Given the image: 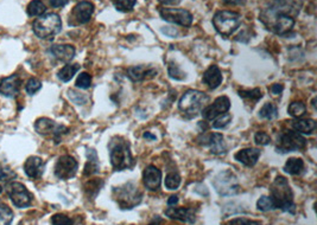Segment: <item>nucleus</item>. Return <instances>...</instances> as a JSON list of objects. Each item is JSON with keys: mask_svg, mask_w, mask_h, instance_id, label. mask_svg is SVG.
<instances>
[{"mask_svg": "<svg viewBox=\"0 0 317 225\" xmlns=\"http://www.w3.org/2000/svg\"><path fill=\"white\" fill-rule=\"evenodd\" d=\"M109 150L114 171H124L133 167L135 160L132 155L130 143L124 137H113L109 144Z\"/></svg>", "mask_w": 317, "mask_h": 225, "instance_id": "f257e3e1", "label": "nucleus"}, {"mask_svg": "<svg viewBox=\"0 0 317 225\" xmlns=\"http://www.w3.org/2000/svg\"><path fill=\"white\" fill-rule=\"evenodd\" d=\"M271 199L273 200L276 209L283 210L284 212L295 213L296 206L294 203V193L284 176H277L270 188Z\"/></svg>", "mask_w": 317, "mask_h": 225, "instance_id": "f03ea898", "label": "nucleus"}, {"mask_svg": "<svg viewBox=\"0 0 317 225\" xmlns=\"http://www.w3.org/2000/svg\"><path fill=\"white\" fill-rule=\"evenodd\" d=\"M34 34L41 39H52L62 30V20L56 13L41 16L32 24Z\"/></svg>", "mask_w": 317, "mask_h": 225, "instance_id": "7ed1b4c3", "label": "nucleus"}, {"mask_svg": "<svg viewBox=\"0 0 317 225\" xmlns=\"http://www.w3.org/2000/svg\"><path fill=\"white\" fill-rule=\"evenodd\" d=\"M209 98L204 93L198 90H188L180 99L179 108L187 117H195L202 112Z\"/></svg>", "mask_w": 317, "mask_h": 225, "instance_id": "20e7f679", "label": "nucleus"}, {"mask_svg": "<svg viewBox=\"0 0 317 225\" xmlns=\"http://www.w3.org/2000/svg\"><path fill=\"white\" fill-rule=\"evenodd\" d=\"M113 197L114 200L123 210H130L140 204L143 193L138 186L133 184V183H127L119 188H114L113 190Z\"/></svg>", "mask_w": 317, "mask_h": 225, "instance_id": "39448f33", "label": "nucleus"}, {"mask_svg": "<svg viewBox=\"0 0 317 225\" xmlns=\"http://www.w3.org/2000/svg\"><path fill=\"white\" fill-rule=\"evenodd\" d=\"M241 23V15L234 11H218L213 18V25L215 30L221 36L228 37L234 33Z\"/></svg>", "mask_w": 317, "mask_h": 225, "instance_id": "423d86ee", "label": "nucleus"}, {"mask_svg": "<svg viewBox=\"0 0 317 225\" xmlns=\"http://www.w3.org/2000/svg\"><path fill=\"white\" fill-rule=\"evenodd\" d=\"M305 146L306 140L304 137H302L297 131L289 130L279 135L276 150L278 153H288V152L303 150Z\"/></svg>", "mask_w": 317, "mask_h": 225, "instance_id": "0eeeda50", "label": "nucleus"}, {"mask_svg": "<svg viewBox=\"0 0 317 225\" xmlns=\"http://www.w3.org/2000/svg\"><path fill=\"white\" fill-rule=\"evenodd\" d=\"M213 185L220 196H232L239 192L240 185L236 176L231 171H222L215 176Z\"/></svg>", "mask_w": 317, "mask_h": 225, "instance_id": "6e6552de", "label": "nucleus"}, {"mask_svg": "<svg viewBox=\"0 0 317 225\" xmlns=\"http://www.w3.org/2000/svg\"><path fill=\"white\" fill-rule=\"evenodd\" d=\"M302 0H273L270 8L263 10L261 16H270V15H288L295 18L301 11Z\"/></svg>", "mask_w": 317, "mask_h": 225, "instance_id": "1a4fd4ad", "label": "nucleus"}, {"mask_svg": "<svg viewBox=\"0 0 317 225\" xmlns=\"http://www.w3.org/2000/svg\"><path fill=\"white\" fill-rule=\"evenodd\" d=\"M34 129H36L38 134L44 135V137L50 135V137L54 138L56 144L60 143L61 138L69 131L67 127L58 124L55 121L48 119V117H41V119H38L36 123H34Z\"/></svg>", "mask_w": 317, "mask_h": 225, "instance_id": "9d476101", "label": "nucleus"}, {"mask_svg": "<svg viewBox=\"0 0 317 225\" xmlns=\"http://www.w3.org/2000/svg\"><path fill=\"white\" fill-rule=\"evenodd\" d=\"M8 192L10 199H11L12 203L15 204L17 207H19V209L27 207L29 205H31V203H32L33 196L27 191V189L22 184V183L18 182L10 183Z\"/></svg>", "mask_w": 317, "mask_h": 225, "instance_id": "9b49d317", "label": "nucleus"}, {"mask_svg": "<svg viewBox=\"0 0 317 225\" xmlns=\"http://www.w3.org/2000/svg\"><path fill=\"white\" fill-rule=\"evenodd\" d=\"M159 15L165 22L177 24L181 26H190L193 23V15L184 9H166L159 10Z\"/></svg>", "mask_w": 317, "mask_h": 225, "instance_id": "f8f14e48", "label": "nucleus"}, {"mask_svg": "<svg viewBox=\"0 0 317 225\" xmlns=\"http://www.w3.org/2000/svg\"><path fill=\"white\" fill-rule=\"evenodd\" d=\"M79 164L74 158L71 155H62L58 158L56 165H55V175L58 179L68 180L75 176Z\"/></svg>", "mask_w": 317, "mask_h": 225, "instance_id": "ddd939ff", "label": "nucleus"}, {"mask_svg": "<svg viewBox=\"0 0 317 225\" xmlns=\"http://www.w3.org/2000/svg\"><path fill=\"white\" fill-rule=\"evenodd\" d=\"M94 13V5L90 2H80L73 9L72 15L69 17V23L72 25H79V24L88 23Z\"/></svg>", "mask_w": 317, "mask_h": 225, "instance_id": "4468645a", "label": "nucleus"}, {"mask_svg": "<svg viewBox=\"0 0 317 225\" xmlns=\"http://www.w3.org/2000/svg\"><path fill=\"white\" fill-rule=\"evenodd\" d=\"M229 108H231V101H229V99L227 96H220L212 105L204 107L201 113L204 120L210 121L214 120L219 115L227 113Z\"/></svg>", "mask_w": 317, "mask_h": 225, "instance_id": "2eb2a0df", "label": "nucleus"}, {"mask_svg": "<svg viewBox=\"0 0 317 225\" xmlns=\"http://www.w3.org/2000/svg\"><path fill=\"white\" fill-rule=\"evenodd\" d=\"M143 183L145 188L150 191H157L161 188L162 183V172L156 166L150 165L143 172Z\"/></svg>", "mask_w": 317, "mask_h": 225, "instance_id": "dca6fc26", "label": "nucleus"}, {"mask_svg": "<svg viewBox=\"0 0 317 225\" xmlns=\"http://www.w3.org/2000/svg\"><path fill=\"white\" fill-rule=\"evenodd\" d=\"M165 216L170 219L183 221V223L193 224L195 221V211L190 207H175L170 206L165 210Z\"/></svg>", "mask_w": 317, "mask_h": 225, "instance_id": "f3484780", "label": "nucleus"}, {"mask_svg": "<svg viewBox=\"0 0 317 225\" xmlns=\"http://www.w3.org/2000/svg\"><path fill=\"white\" fill-rule=\"evenodd\" d=\"M22 79L18 75H11L0 81V94L6 98H13L19 93Z\"/></svg>", "mask_w": 317, "mask_h": 225, "instance_id": "a211bd4d", "label": "nucleus"}, {"mask_svg": "<svg viewBox=\"0 0 317 225\" xmlns=\"http://www.w3.org/2000/svg\"><path fill=\"white\" fill-rule=\"evenodd\" d=\"M44 161L38 157H30L24 164V171L30 179L41 178L44 172Z\"/></svg>", "mask_w": 317, "mask_h": 225, "instance_id": "6ab92c4d", "label": "nucleus"}, {"mask_svg": "<svg viewBox=\"0 0 317 225\" xmlns=\"http://www.w3.org/2000/svg\"><path fill=\"white\" fill-rule=\"evenodd\" d=\"M127 75L133 82H142L148 78H152L157 75V70L153 68L145 67V65H137V67L128 68Z\"/></svg>", "mask_w": 317, "mask_h": 225, "instance_id": "aec40b11", "label": "nucleus"}, {"mask_svg": "<svg viewBox=\"0 0 317 225\" xmlns=\"http://www.w3.org/2000/svg\"><path fill=\"white\" fill-rule=\"evenodd\" d=\"M202 82L207 84L208 88L217 89L222 83V74L218 65H210L207 70L204 71Z\"/></svg>", "mask_w": 317, "mask_h": 225, "instance_id": "412c9836", "label": "nucleus"}, {"mask_svg": "<svg viewBox=\"0 0 317 225\" xmlns=\"http://www.w3.org/2000/svg\"><path fill=\"white\" fill-rule=\"evenodd\" d=\"M203 140H204L203 145H207V146H209L212 153L222 154V153H226V151H227V147H226L222 134H219V133L209 134L207 135V137H203Z\"/></svg>", "mask_w": 317, "mask_h": 225, "instance_id": "4be33fe9", "label": "nucleus"}, {"mask_svg": "<svg viewBox=\"0 0 317 225\" xmlns=\"http://www.w3.org/2000/svg\"><path fill=\"white\" fill-rule=\"evenodd\" d=\"M259 157L260 151L257 150V148H243V150L236 152L234 155L235 160L241 162L247 167H252V166L256 165Z\"/></svg>", "mask_w": 317, "mask_h": 225, "instance_id": "5701e85b", "label": "nucleus"}, {"mask_svg": "<svg viewBox=\"0 0 317 225\" xmlns=\"http://www.w3.org/2000/svg\"><path fill=\"white\" fill-rule=\"evenodd\" d=\"M50 53L58 61L71 62L75 56V48L68 44L52 45L50 48Z\"/></svg>", "mask_w": 317, "mask_h": 225, "instance_id": "b1692460", "label": "nucleus"}, {"mask_svg": "<svg viewBox=\"0 0 317 225\" xmlns=\"http://www.w3.org/2000/svg\"><path fill=\"white\" fill-rule=\"evenodd\" d=\"M87 158H88V161L85 166V171H83V174L86 176L96 174L100 169V165H99V158H97V154L95 150L93 148H88L87 150Z\"/></svg>", "mask_w": 317, "mask_h": 225, "instance_id": "393cba45", "label": "nucleus"}, {"mask_svg": "<svg viewBox=\"0 0 317 225\" xmlns=\"http://www.w3.org/2000/svg\"><path fill=\"white\" fill-rule=\"evenodd\" d=\"M292 128L299 134H311L316 129V122L312 119L296 120L292 122Z\"/></svg>", "mask_w": 317, "mask_h": 225, "instance_id": "a878e982", "label": "nucleus"}, {"mask_svg": "<svg viewBox=\"0 0 317 225\" xmlns=\"http://www.w3.org/2000/svg\"><path fill=\"white\" fill-rule=\"evenodd\" d=\"M303 169H304V161L298 158H290L284 166V171L292 175L301 174Z\"/></svg>", "mask_w": 317, "mask_h": 225, "instance_id": "bb28decb", "label": "nucleus"}, {"mask_svg": "<svg viewBox=\"0 0 317 225\" xmlns=\"http://www.w3.org/2000/svg\"><path fill=\"white\" fill-rule=\"evenodd\" d=\"M102 185H103V182L100 179H93V180H89V182H87L85 184V188H83L85 189L86 196L88 197V198L94 199L97 193L100 192Z\"/></svg>", "mask_w": 317, "mask_h": 225, "instance_id": "cd10ccee", "label": "nucleus"}, {"mask_svg": "<svg viewBox=\"0 0 317 225\" xmlns=\"http://www.w3.org/2000/svg\"><path fill=\"white\" fill-rule=\"evenodd\" d=\"M80 70V65L79 64H68L65 65L58 71V78L61 79L62 82H69L71 79L74 77V75Z\"/></svg>", "mask_w": 317, "mask_h": 225, "instance_id": "c85d7f7f", "label": "nucleus"}, {"mask_svg": "<svg viewBox=\"0 0 317 225\" xmlns=\"http://www.w3.org/2000/svg\"><path fill=\"white\" fill-rule=\"evenodd\" d=\"M45 5L42 0H32L29 5H27V15L30 17H41L45 12Z\"/></svg>", "mask_w": 317, "mask_h": 225, "instance_id": "c756f323", "label": "nucleus"}, {"mask_svg": "<svg viewBox=\"0 0 317 225\" xmlns=\"http://www.w3.org/2000/svg\"><path fill=\"white\" fill-rule=\"evenodd\" d=\"M259 115L260 117H263V119H266V120L276 119V117L278 116L277 107L274 106L273 103H265V105L263 106V108L260 109Z\"/></svg>", "mask_w": 317, "mask_h": 225, "instance_id": "7c9ffc66", "label": "nucleus"}, {"mask_svg": "<svg viewBox=\"0 0 317 225\" xmlns=\"http://www.w3.org/2000/svg\"><path fill=\"white\" fill-rule=\"evenodd\" d=\"M13 212L8 205L0 203V225H11Z\"/></svg>", "mask_w": 317, "mask_h": 225, "instance_id": "2f4dec72", "label": "nucleus"}, {"mask_svg": "<svg viewBox=\"0 0 317 225\" xmlns=\"http://www.w3.org/2000/svg\"><path fill=\"white\" fill-rule=\"evenodd\" d=\"M232 121V115L229 113H225L222 115H219L218 117H215L213 123H212V127L214 129H224L231 123Z\"/></svg>", "mask_w": 317, "mask_h": 225, "instance_id": "473e14b6", "label": "nucleus"}, {"mask_svg": "<svg viewBox=\"0 0 317 225\" xmlns=\"http://www.w3.org/2000/svg\"><path fill=\"white\" fill-rule=\"evenodd\" d=\"M137 0H113V5L118 11L130 12L133 10Z\"/></svg>", "mask_w": 317, "mask_h": 225, "instance_id": "72a5a7b5", "label": "nucleus"}, {"mask_svg": "<svg viewBox=\"0 0 317 225\" xmlns=\"http://www.w3.org/2000/svg\"><path fill=\"white\" fill-rule=\"evenodd\" d=\"M181 185V176L179 173L171 172L165 176V188L168 190H177Z\"/></svg>", "mask_w": 317, "mask_h": 225, "instance_id": "f704fd0d", "label": "nucleus"}, {"mask_svg": "<svg viewBox=\"0 0 317 225\" xmlns=\"http://www.w3.org/2000/svg\"><path fill=\"white\" fill-rule=\"evenodd\" d=\"M239 96L242 99L246 100H252V101L257 102L263 98V93H261L260 89H252V90H240Z\"/></svg>", "mask_w": 317, "mask_h": 225, "instance_id": "c9c22d12", "label": "nucleus"}, {"mask_svg": "<svg viewBox=\"0 0 317 225\" xmlns=\"http://www.w3.org/2000/svg\"><path fill=\"white\" fill-rule=\"evenodd\" d=\"M17 178V173L4 164H0V180L2 182H12L13 179Z\"/></svg>", "mask_w": 317, "mask_h": 225, "instance_id": "e433bc0d", "label": "nucleus"}, {"mask_svg": "<svg viewBox=\"0 0 317 225\" xmlns=\"http://www.w3.org/2000/svg\"><path fill=\"white\" fill-rule=\"evenodd\" d=\"M305 110H306L305 105H304V103H302V102H292L291 105L289 106V108H288L289 114H290V115L294 116V117H301V116H303V115H304Z\"/></svg>", "mask_w": 317, "mask_h": 225, "instance_id": "4c0bfd02", "label": "nucleus"}, {"mask_svg": "<svg viewBox=\"0 0 317 225\" xmlns=\"http://www.w3.org/2000/svg\"><path fill=\"white\" fill-rule=\"evenodd\" d=\"M257 207H258V210L264 211V212H266V211H270V210H274V209H276V205H274L273 200L271 199V197L263 196V197H261V198L257 202Z\"/></svg>", "mask_w": 317, "mask_h": 225, "instance_id": "58836bf2", "label": "nucleus"}, {"mask_svg": "<svg viewBox=\"0 0 317 225\" xmlns=\"http://www.w3.org/2000/svg\"><path fill=\"white\" fill-rule=\"evenodd\" d=\"M75 84L80 89H88L92 84V76L88 72H81L76 78Z\"/></svg>", "mask_w": 317, "mask_h": 225, "instance_id": "ea45409f", "label": "nucleus"}, {"mask_svg": "<svg viewBox=\"0 0 317 225\" xmlns=\"http://www.w3.org/2000/svg\"><path fill=\"white\" fill-rule=\"evenodd\" d=\"M168 72L170 75V77L173 79H177V81H182V79L186 78V72H183L181 70L180 67L175 63H170L168 67Z\"/></svg>", "mask_w": 317, "mask_h": 225, "instance_id": "a19ab883", "label": "nucleus"}, {"mask_svg": "<svg viewBox=\"0 0 317 225\" xmlns=\"http://www.w3.org/2000/svg\"><path fill=\"white\" fill-rule=\"evenodd\" d=\"M52 225H74V220L71 217L62 213H56L51 217Z\"/></svg>", "mask_w": 317, "mask_h": 225, "instance_id": "79ce46f5", "label": "nucleus"}, {"mask_svg": "<svg viewBox=\"0 0 317 225\" xmlns=\"http://www.w3.org/2000/svg\"><path fill=\"white\" fill-rule=\"evenodd\" d=\"M42 88V83L41 81H38L37 78H30L29 81H27L26 85H25V89H26V93L29 95H34L36 93L38 92Z\"/></svg>", "mask_w": 317, "mask_h": 225, "instance_id": "37998d69", "label": "nucleus"}, {"mask_svg": "<svg viewBox=\"0 0 317 225\" xmlns=\"http://www.w3.org/2000/svg\"><path fill=\"white\" fill-rule=\"evenodd\" d=\"M68 96L73 102L76 103V105H85V103H87V101H88V98H87L85 94L76 93L74 90H69Z\"/></svg>", "mask_w": 317, "mask_h": 225, "instance_id": "c03bdc74", "label": "nucleus"}, {"mask_svg": "<svg viewBox=\"0 0 317 225\" xmlns=\"http://www.w3.org/2000/svg\"><path fill=\"white\" fill-rule=\"evenodd\" d=\"M225 225H261V223L259 220L247 219V218H234V219L227 221Z\"/></svg>", "mask_w": 317, "mask_h": 225, "instance_id": "a18cd8bd", "label": "nucleus"}, {"mask_svg": "<svg viewBox=\"0 0 317 225\" xmlns=\"http://www.w3.org/2000/svg\"><path fill=\"white\" fill-rule=\"evenodd\" d=\"M254 140H256L257 145H260V146H266L271 143V138L269 134L264 133V131H258V133L254 135Z\"/></svg>", "mask_w": 317, "mask_h": 225, "instance_id": "49530a36", "label": "nucleus"}, {"mask_svg": "<svg viewBox=\"0 0 317 225\" xmlns=\"http://www.w3.org/2000/svg\"><path fill=\"white\" fill-rule=\"evenodd\" d=\"M50 2V5L52 8L58 9V8H63L69 3V0H49Z\"/></svg>", "mask_w": 317, "mask_h": 225, "instance_id": "de8ad7c7", "label": "nucleus"}, {"mask_svg": "<svg viewBox=\"0 0 317 225\" xmlns=\"http://www.w3.org/2000/svg\"><path fill=\"white\" fill-rule=\"evenodd\" d=\"M283 90H284L283 84H273L272 86H271V92H272V94H274V95L281 94V92H283Z\"/></svg>", "mask_w": 317, "mask_h": 225, "instance_id": "09e8293b", "label": "nucleus"}, {"mask_svg": "<svg viewBox=\"0 0 317 225\" xmlns=\"http://www.w3.org/2000/svg\"><path fill=\"white\" fill-rule=\"evenodd\" d=\"M163 5H179L182 0H158Z\"/></svg>", "mask_w": 317, "mask_h": 225, "instance_id": "8fccbe9b", "label": "nucleus"}, {"mask_svg": "<svg viewBox=\"0 0 317 225\" xmlns=\"http://www.w3.org/2000/svg\"><path fill=\"white\" fill-rule=\"evenodd\" d=\"M177 203H179V197L177 196H171L168 199V205L169 206H175Z\"/></svg>", "mask_w": 317, "mask_h": 225, "instance_id": "3c124183", "label": "nucleus"}, {"mask_svg": "<svg viewBox=\"0 0 317 225\" xmlns=\"http://www.w3.org/2000/svg\"><path fill=\"white\" fill-rule=\"evenodd\" d=\"M224 3L227 5H238L241 4V0H224Z\"/></svg>", "mask_w": 317, "mask_h": 225, "instance_id": "603ef678", "label": "nucleus"}, {"mask_svg": "<svg viewBox=\"0 0 317 225\" xmlns=\"http://www.w3.org/2000/svg\"><path fill=\"white\" fill-rule=\"evenodd\" d=\"M143 137L145 138V139H150V140H156V137L155 135H152V134H150V133H144V135H143Z\"/></svg>", "mask_w": 317, "mask_h": 225, "instance_id": "864d4df0", "label": "nucleus"}, {"mask_svg": "<svg viewBox=\"0 0 317 225\" xmlns=\"http://www.w3.org/2000/svg\"><path fill=\"white\" fill-rule=\"evenodd\" d=\"M3 192V188H2V185H0V193Z\"/></svg>", "mask_w": 317, "mask_h": 225, "instance_id": "5fc2aeb1", "label": "nucleus"}, {"mask_svg": "<svg viewBox=\"0 0 317 225\" xmlns=\"http://www.w3.org/2000/svg\"><path fill=\"white\" fill-rule=\"evenodd\" d=\"M149 225H158L157 223H152V224H149Z\"/></svg>", "mask_w": 317, "mask_h": 225, "instance_id": "6e6d98bb", "label": "nucleus"}]
</instances>
